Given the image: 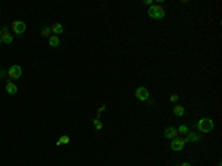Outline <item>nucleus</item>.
<instances>
[{
    "label": "nucleus",
    "instance_id": "1",
    "mask_svg": "<svg viewBox=\"0 0 222 166\" xmlns=\"http://www.w3.org/2000/svg\"><path fill=\"white\" fill-rule=\"evenodd\" d=\"M213 120L212 119H207V117H203V119H200L198 120V123H197V129L198 130H201L203 133H209V132H212L213 130Z\"/></svg>",
    "mask_w": 222,
    "mask_h": 166
},
{
    "label": "nucleus",
    "instance_id": "2",
    "mask_svg": "<svg viewBox=\"0 0 222 166\" xmlns=\"http://www.w3.org/2000/svg\"><path fill=\"white\" fill-rule=\"evenodd\" d=\"M164 15H166V11H164L163 6H160V5H153V6H150V9H148V17H150V18L161 20V18H164Z\"/></svg>",
    "mask_w": 222,
    "mask_h": 166
},
{
    "label": "nucleus",
    "instance_id": "3",
    "mask_svg": "<svg viewBox=\"0 0 222 166\" xmlns=\"http://www.w3.org/2000/svg\"><path fill=\"white\" fill-rule=\"evenodd\" d=\"M135 95H136V98H138L139 101H147V99L150 98V92H148V89H147V88H144V86L136 88Z\"/></svg>",
    "mask_w": 222,
    "mask_h": 166
},
{
    "label": "nucleus",
    "instance_id": "4",
    "mask_svg": "<svg viewBox=\"0 0 222 166\" xmlns=\"http://www.w3.org/2000/svg\"><path fill=\"white\" fill-rule=\"evenodd\" d=\"M12 28H14V33H15V34H22V33L25 31L27 25H25L24 21H15V22H12Z\"/></svg>",
    "mask_w": 222,
    "mask_h": 166
},
{
    "label": "nucleus",
    "instance_id": "5",
    "mask_svg": "<svg viewBox=\"0 0 222 166\" xmlns=\"http://www.w3.org/2000/svg\"><path fill=\"white\" fill-rule=\"evenodd\" d=\"M8 74L11 76V79H19L21 74H22V68L19 65H12L9 70H8Z\"/></svg>",
    "mask_w": 222,
    "mask_h": 166
},
{
    "label": "nucleus",
    "instance_id": "6",
    "mask_svg": "<svg viewBox=\"0 0 222 166\" xmlns=\"http://www.w3.org/2000/svg\"><path fill=\"white\" fill-rule=\"evenodd\" d=\"M184 145H185V139H182V138H173V141L170 144V148L173 151H181L184 148Z\"/></svg>",
    "mask_w": 222,
    "mask_h": 166
},
{
    "label": "nucleus",
    "instance_id": "7",
    "mask_svg": "<svg viewBox=\"0 0 222 166\" xmlns=\"http://www.w3.org/2000/svg\"><path fill=\"white\" fill-rule=\"evenodd\" d=\"M163 135H164V138H176L178 136V130H176V128H173V126H170V128H167L164 132H163Z\"/></svg>",
    "mask_w": 222,
    "mask_h": 166
},
{
    "label": "nucleus",
    "instance_id": "8",
    "mask_svg": "<svg viewBox=\"0 0 222 166\" xmlns=\"http://www.w3.org/2000/svg\"><path fill=\"white\" fill-rule=\"evenodd\" d=\"M6 92H8L9 95H15V94L18 92V88L15 86V83H12V80L6 83Z\"/></svg>",
    "mask_w": 222,
    "mask_h": 166
},
{
    "label": "nucleus",
    "instance_id": "9",
    "mask_svg": "<svg viewBox=\"0 0 222 166\" xmlns=\"http://www.w3.org/2000/svg\"><path fill=\"white\" fill-rule=\"evenodd\" d=\"M50 30H52V33H53L55 36H59V34H61V33L64 31V27H62V25H61L59 22H55V24H53V25L50 27Z\"/></svg>",
    "mask_w": 222,
    "mask_h": 166
},
{
    "label": "nucleus",
    "instance_id": "10",
    "mask_svg": "<svg viewBox=\"0 0 222 166\" xmlns=\"http://www.w3.org/2000/svg\"><path fill=\"white\" fill-rule=\"evenodd\" d=\"M49 45H50L52 48L58 46V45H59V36H50V37H49Z\"/></svg>",
    "mask_w": 222,
    "mask_h": 166
},
{
    "label": "nucleus",
    "instance_id": "11",
    "mask_svg": "<svg viewBox=\"0 0 222 166\" xmlns=\"http://www.w3.org/2000/svg\"><path fill=\"white\" fill-rule=\"evenodd\" d=\"M173 113H175L176 116H184L185 110H184V107H182V105H178V104H176V105L173 107Z\"/></svg>",
    "mask_w": 222,
    "mask_h": 166
},
{
    "label": "nucleus",
    "instance_id": "12",
    "mask_svg": "<svg viewBox=\"0 0 222 166\" xmlns=\"http://www.w3.org/2000/svg\"><path fill=\"white\" fill-rule=\"evenodd\" d=\"M70 142V136L68 135H62L58 141H56V145H62V144H68Z\"/></svg>",
    "mask_w": 222,
    "mask_h": 166
},
{
    "label": "nucleus",
    "instance_id": "13",
    "mask_svg": "<svg viewBox=\"0 0 222 166\" xmlns=\"http://www.w3.org/2000/svg\"><path fill=\"white\" fill-rule=\"evenodd\" d=\"M2 43H6V45L12 43V34H9V33L3 34V36H2Z\"/></svg>",
    "mask_w": 222,
    "mask_h": 166
},
{
    "label": "nucleus",
    "instance_id": "14",
    "mask_svg": "<svg viewBox=\"0 0 222 166\" xmlns=\"http://www.w3.org/2000/svg\"><path fill=\"white\" fill-rule=\"evenodd\" d=\"M185 141H198V135H197V133H192V132H188Z\"/></svg>",
    "mask_w": 222,
    "mask_h": 166
},
{
    "label": "nucleus",
    "instance_id": "15",
    "mask_svg": "<svg viewBox=\"0 0 222 166\" xmlns=\"http://www.w3.org/2000/svg\"><path fill=\"white\" fill-rule=\"evenodd\" d=\"M176 130H178V133H181V135H187V133H188V126H187V125H181Z\"/></svg>",
    "mask_w": 222,
    "mask_h": 166
},
{
    "label": "nucleus",
    "instance_id": "16",
    "mask_svg": "<svg viewBox=\"0 0 222 166\" xmlns=\"http://www.w3.org/2000/svg\"><path fill=\"white\" fill-rule=\"evenodd\" d=\"M50 34H52L50 27H43V28H42V36H45V37H50Z\"/></svg>",
    "mask_w": 222,
    "mask_h": 166
},
{
    "label": "nucleus",
    "instance_id": "17",
    "mask_svg": "<svg viewBox=\"0 0 222 166\" xmlns=\"http://www.w3.org/2000/svg\"><path fill=\"white\" fill-rule=\"evenodd\" d=\"M93 125H95L96 129H102V122L99 119H93Z\"/></svg>",
    "mask_w": 222,
    "mask_h": 166
},
{
    "label": "nucleus",
    "instance_id": "18",
    "mask_svg": "<svg viewBox=\"0 0 222 166\" xmlns=\"http://www.w3.org/2000/svg\"><path fill=\"white\" fill-rule=\"evenodd\" d=\"M178 98H179V95H178V94H172V95H170V101H172V102H176V101H178Z\"/></svg>",
    "mask_w": 222,
    "mask_h": 166
},
{
    "label": "nucleus",
    "instance_id": "19",
    "mask_svg": "<svg viewBox=\"0 0 222 166\" xmlns=\"http://www.w3.org/2000/svg\"><path fill=\"white\" fill-rule=\"evenodd\" d=\"M6 74H8V71H6L5 68H0V79H3Z\"/></svg>",
    "mask_w": 222,
    "mask_h": 166
},
{
    "label": "nucleus",
    "instance_id": "20",
    "mask_svg": "<svg viewBox=\"0 0 222 166\" xmlns=\"http://www.w3.org/2000/svg\"><path fill=\"white\" fill-rule=\"evenodd\" d=\"M0 31H2V34H6V33H9V28L8 27H2V30H0Z\"/></svg>",
    "mask_w": 222,
    "mask_h": 166
},
{
    "label": "nucleus",
    "instance_id": "21",
    "mask_svg": "<svg viewBox=\"0 0 222 166\" xmlns=\"http://www.w3.org/2000/svg\"><path fill=\"white\" fill-rule=\"evenodd\" d=\"M144 3H145V5H150V6H153V5H154V3L151 2V0H145V2H144Z\"/></svg>",
    "mask_w": 222,
    "mask_h": 166
},
{
    "label": "nucleus",
    "instance_id": "22",
    "mask_svg": "<svg viewBox=\"0 0 222 166\" xmlns=\"http://www.w3.org/2000/svg\"><path fill=\"white\" fill-rule=\"evenodd\" d=\"M181 166H191V165H190V163H188V162H184V163H182V165H181Z\"/></svg>",
    "mask_w": 222,
    "mask_h": 166
},
{
    "label": "nucleus",
    "instance_id": "23",
    "mask_svg": "<svg viewBox=\"0 0 222 166\" xmlns=\"http://www.w3.org/2000/svg\"><path fill=\"white\" fill-rule=\"evenodd\" d=\"M2 36H3V34H2V31H0V45H2Z\"/></svg>",
    "mask_w": 222,
    "mask_h": 166
}]
</instances>
